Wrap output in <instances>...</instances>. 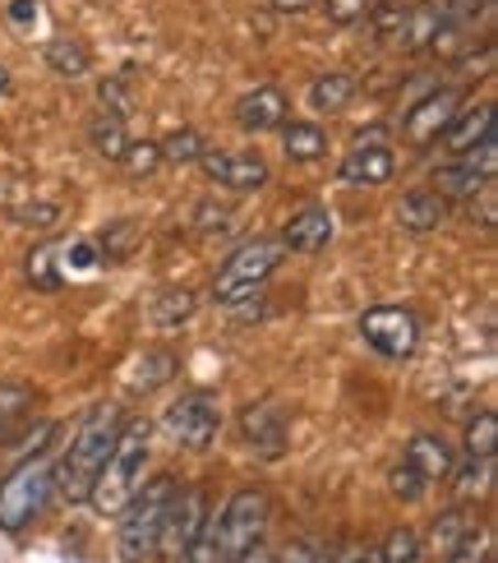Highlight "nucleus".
I'll return each instance as SVG.
<instances>
[{"label":"nucleus","instance_id":"1","mask_svg":"<svg viewBox=\"0 0 498 563\" xmlns=\"http://www.w3.org/2000/svg\"><path fill=\"white\" fill-rule=\"evenodd\" d=\"M121 426H125V420H121V411H115V407H92L84 416V426L75 430V439H69L65 457L56 462V489L69 504H88L92 481H98L102 462L111 457Z\"/></svg>","mask_w":498,"mask_h":563},{"label":"nucleus","instance_id":"2","mask_svg":"<svg viewBox=\"0 0 498 563\" xmlns=\"http://www.w3.org/2000/svg\"><path fill=\"white\" fill-rule=\"evenodd\" d=\"M148 457H153V426L148 420H130V426H121L111 457L102 462L98 481H92L88 504L98 508L102 518H121L125 504L139 495V485H144Z\"/></svg>","mask_w":498,"mask_h":563},{"label":"nucleus","instance_id":"3","mask_svg":"<svg viewBox=\"0 0 498 563\" xmlns=\"http://www.w3.org/2000/svg\"><path fill=\"white\" fill-rule=\"evenodd\" d=\"M176 476H153L139 485V495L125 504L121 512V536H115V550H121L125 563H148L157 554V536H162V522H166V508L176 499Z\"/></svg>","mask_w":498,"mask_h":563},{"label":"nucleus","instance_id":"4","mask_svg":"<svg viewBox=\"0 0 498 563\" xmlns=\"http://www.w3.org/2000/svg\"><path fill=\"white\" fill-rule=\"evenodd\" d=\"M52 495H56V466H52V457H46V453L23 457L14 472L0 481V531H5V536L29 531L46 512Z\"/></svg>","mask_w":498,"mask_h":563},{"label":"nucleus","instance_id":"5","mask_svg":"<svg viewBox=\"0 0 498 563\" xmlns=\"http://www.w3.org/2000/svg\"><path fill=\"white\" fill-rule=\"evenodd\" d=\"M453 466H457V453L443 434H416L407 443V453H401V466L392 472V495L416 504L430 495L434 485L453 481Z\"/></svg>","mask_w":498,"mask_h":563},{"label":"nucleus","instance_id":"6","mask_svg":"<svg viewBox=\"0 0 498 563\" xmlns=\"http://www.w3.org/2000/svg\"><path fill=\"white\" fill-rule=\"evenodd\" d=\"M281 264V241H250L231 254V260L212 277V300L218 305H241L250 296L264 291V282Z\"/></svg>","mask_w":498,"mask_h":563},{"label":"nucleus","instance_id":"7","mask_svg":"<svg viewBox=\"0 0 498 563\" xmlns=\"http://www.w3.org/2000/svg\"><path fill=\"white\" fill-rule=\"evenodd\" d=\"M268 495L264 489H235L226 499V508L218 512V541H222V559L235 563L241 554H250L268 531Z\"/></svg>","mask_w":498,"mask_h":563},{"label":"nucleus","instance_id":"8","mask_svg":"<svg viewBox=\"0 0 498 563\" xmlns=\"http://www.w3.org/2000/svg\"><path fill=\"white\" fill-rule=\"evenodd\" d=\"M162 430L171 434V443H180V449H208L212 439H218L222 430V407H218V397L195 388V393H180L171 407L162 411Z\"/></svg>","mask_w":498,"mask_h":563},{"label":"nucleus","instance_id":"9","mask_svg":"<svg viewBox=\"0 0 498 563\" xmlns=\"http://www.w3.org/2000/svg\"><path fill=\"white\" fill-rule=\"evenodd\" d=\"M361 338L384 361H407L420 346V323L411 310H401V305H374V310L361 319Z\"/></svg>","mask_w":498,"mask_h":563},{"label":"nucleus","instance_id":"10","mask_svg":"<svg viewBox=\"0 0 498 563\" xmlns=\"http://www.w3.org/2000/svg\"><path fill=\"white\" fill-rule=\"evenodd\" d=\"M494 172H498V144H494V134H489L485 144H476L471 153L447 162V167H439L434 172V185H439L443 199H476V195H485L489 185H494Z\"/></svg>","mask_w":498,"mask_h":563},{"label":"nucleus","instance_id":"11","mask_svg":"<svg viewBox=\"0 0 498 563\" xmlns=\"http://www.w3.org/2000/svg\"><path fill=\"white\" fill-rule=\"evenodd\" d=\"M462 107H466V92H462V88H434V92H424V98L407 111V121H401V134H407V144H416V148L439 144L443 130L457 121Z\"/></svg>","mask_w":498,"mask_h":563},{"label":"nucleus","instance_id":"12","mask_svg":"<svg viewBox=\"0 0 498 563\" xmlns=\"http://www.w3.org/2000/svg\"><path fill=\"white\" fill-rule=\"evenodd\" d=\"M208 495L199 485H189V489H176V499H171V508H166V522H162V536H157V554H166V559H180L185 550H189V541L203 531V522H208Z\"/></svg>","mask_w":498,"mask_h":563},{"label":"nucleus","instance_id":"13","mask_svg":"<svg viewBox=\"0 0 498 563\" xmlns=\"http://www.w3.org/2000/svg\"><path fill=\"white\" fill-rule=\"evenodd\" d=\"M199 167L212 185H222V190H235V195H254L268 185V162L258 153H203Z\"/></svg>","mask_w":498,"mask_h":563},{"label":"nucleus","instance_id":"14","mask_svg":"<svg viewBox=\"0 0 498 563\" xmlns=\"http://www.w3.org/2000/svg\"><path fill=\"white\" fill-rule=\"evenodd\" d=\"M392 172H397L392 148H388L378 134H369V139L361 134V139H355V148L342 157L337 180H342V185H351V190H369V185H384Z\"/></svg>","mask_w":498,"mask_h":563},{"label":"nucleus","instance_id":"15","mask_svg":"<svg viewBox=\"0 0 498 563\" xmlns=\"http://www.w3.org/2000/svg\"><path fill=\"white\" fill-rule=\"evenodd\" d=\"M241 430H245V443L258 453V457H281L287 453V411H281L277 402H254L245 407L241 416Z\"/></svg>","mask_w":498,"mask_h":563},{"label":"nucleus","instance_id":"16","mask_svg":"<svg viewBox=\"0 0 498 563\" xmlns=\"http://www.w3.org/2000/svg\"><path fill=\"white\" fill-rule=\"evenodd\" d=\"M287 111H291L287 92L264 84V88H254V92H245V98L235 102V125H241L245 134H268V130H281Z\"/></svg>","mask_w":498,"mask_h":563},{"label":"nucleus","instance_id":"17","mask_svg":"<svg viewBox=\"0 0 498 563\" xmlns=\"http://www.w3.org/2000/svg\"><path fill=\"white\" fill-rule=\"evenodd\" d=\"M328 241H332V213H328V208H319V203L300 208V213L281 227V250L319 254V250H328Z\"/></svg>","mask_w":498,"mask_h":563},{"label":"nucleus","instance_id":"18","mask_svg":"<svg viewBox=\"0 0 498 563\" xmlns=\"http://www.w3.org/2000/svg\"><path fill=\"white\" fill-rule=\"evenodd\" d=\"M443 222H447V199L439 190L401 195V203H397V227L401 231H416V236H424V231H439Z\"/></svg>","mask_w":498,"mask_h":563},{"label":"nucleus","instance_id":"19","mask_svg":"<svg viewBox=\"0 0 498 563\" xmlns=\"http://www.w3.org/2000/svg\"><path fill=\"white\" fill-rule=\"evenodd\" d=\"M489 134H494V107L489 102L466 107V111H457V121L443 130V148L453 153V157H462V153H471L476 144H485Z\"/></svg>","mask_w":498,"mask_h":563},{"label":"nucleus","instance_id":"20","mask_svg":"<svg viewBox=\"0 0 498 563\" xmlns=\"http://www.w3.org/2000/svg\"><path fill=\"white\" fill-rule=\"evenodd\" d=\"M33 402H37L33 384H23V379L0 384V449H10V439L19 434V426L33 416Z\"/></svg>","mask_w":498,"mask_h":563},{"label":"nucleus","instance_id":"21","mask_svg":"<svg viewBox=\"0 0 498 563\" xmlns=\"http://www.w3.org/2000/svg\"><path fill=\"white\" fill-rule=\"evenodd\" d=\"M443 10L439 5H416V10H407V19H401V29H397V37H392V46H401V52H430V42L439 37V29H443Z\"/></svg>","mask_w":498,"mask_h":563},{"label":"nucleus","instance_id":"22","mask_svg":"<svg viewBox=\"0 0 498 563\" xmlns=\"http://www.w3.org/2000/svg\"><path fill=\"white\" fill-rule=\"evenodd\" d=\"M88 144L98 157L107 162H121L125 148H130V130H125V111H102L98 121L88 125Z\"/></svg>","mask_w":498,"mask_h":563},{"label":"nucleus","instance_id":"23","mask_svg":"<svg viewBox=\"0 0 498 563\" xmlns=\"http://www.w3.org/2000/svg\"><path fill=\"white\" fill-rule=\"evenodd\" d=\"M281 153L291 162H319L328 153V134L323 125L310 121H281Z\"/></svg>","mask_w":498,"mask_h":563},{"label":"nucleus","instance_id":"24","mask_svg":"<svg viewBox=\"0 0 498 563\" xmlns=\"http://www.w3.org/2000/svg\"><path fill=\"white\" fill-rule=\"evenodd\" d=\"M46 65H52V75L60 79H88L92 75V56L79 37H52L46 42Z\"/></svg>","mask_w":498,"mask_h":563},{"label":"nucleus","instance_id":"25","mask_svg":"<svg viewBox=\"0 0 498 563\" xmlns=\"http://www.w3.org/2000/svg\"><path fill=\"white\" fill-rule=\"evenodd\" d=\"M351 98H355V79L346 75V69H328V75H319L310 84V111L332 115V111H342Z\"/></svg>","mask_w":498,"mask_h":563},{"label":"nucleus","instance_id":"26","mask_svg":"<svg viewBox=\"0 0 498 563\" xmlns=\"http://www.w3.org/2000/svg\"><path fill=\"white\" fill-rule=\"evenodd\" d=\"M471 527H476V522H471V512H466L462 504H457V508H447V512H439L434 527H430V550H424V554H434V559L443 563L447 554L457 550V541H462Z\"/></svg>","mask_w":498,"mask_h":563},{"label":"nucleus","instance_id":"27","mask_svg":"<svg viewBox=\"0 0 498 563\" xmlns=\"http://www.w3.org/2000/svg\"><path fill=\"white\" fill-rule=\"evenodd\" d=\"M195 310H199V296L189 291V287H171V291H162V296L153 300L148 319H153V328H180Z\"/></svg>","mask_w":498,"mask_h":563},{"label":"nucleus","instance_id":"28","mask_svg":"<svg viewBox=\"0 0 498 563\" xmlns=\"http://www.w3.org/2000/svg\"><path fill=\"white\" fill-rule=\"evenodd\" d=\"M453 476L462 499H480L494 489V457H462V466H453Z\"/></svg>","mask_w":498,"mask_h":563},{"label":"nucleus","instance_id":"29","mask_svg":"<svg viewBox=\"0 0 498 563\" xmlns=\"http://www.w3.org/2000/svg\"><path fill=\"white\" fill-rule=\"evenodd\" d=\"M378 559H384V563H424V541H420V531H411V527H392V531H388V541L378 545Z\"/></svg>","mask_w":498,"mask_h":563},{"label":"nucleus","instance_id":"30","mask_svg":"<svg viewBox=\"0 0 498 563\" xmlns=\"http://www.w3.org/2000/svg\"><path fill=\"white\" fill-rule=\"evenodd\" d=\"M134 369H139L134 374V388L139 393H153V388H162L176 374V356H171V351H144Z\"/></svg>","mask_w":498,"mask_h":563},{"label":"nucleus","instance_id":"31","mask_svg":"<svg viewBox=\"0 0 498 563\" xmlns=\"http://www.w3.org/2000/svg\"><path fill=\"white\" fill-rule=\"evenodd\" d=\"M462 443H466V457H494V453H498V416H494V411L471 416Z\"/></svg>","mask_w":498,"mask_h":563},{"label":"nucleus","instance_id":"32","mask_svg":"<svg viewBox=\"0 0 498 563\" xmlns=\"http://www.w3.org/2000/svg\"><path fill=\"white\" fill-rule=\"evenodd\" d=\"M180 563H226L222 559V541H218V512H208L203 531L189 541V550L180 554Z\"/></svg>","mask_w":498,"mask_h":563},{"label":"nucleus","instance_id":"33","mask_svg":"<svg viewBox=\"0 0 498 563\" xmlns=\"http://www.w3.org/2000/svg\"><path fill=\"white\" fill-rule=\"evenodd\" d=\"M489 554H494V536H489V527H471L462 541H457V550L447 554L443 563H489Z\"/></svg>","mask_w":498,"mask_h":563},{"label":"nucleus","instance_id":"34","mask_svg":"<svg viewBox=\"0 0 498 563\" xmlns=\"http://www.w3.org/2000/svg\"><path fill=\"white\" fill-rule=\"evenodd\" d=\"M162 148V162H199L203 153H208V144H203V134L199 130H176L166 144H157Z\"/></svg>","mask_w":498,"mask_h":563},{"label":"nucleus","instance_id":"35","mask_svg":"<svg viewBox=\"0 0 498 563\" xmlns=\"http://www.w3.org/2000/svg\"><path fill=\"white\" fill-rule=\"evenodd\" d=\"M121 162H125V172H130V176H153V172L162 167V148L144 139V144H130Z\"/></svg>","mask_w":498,"mask_h":563},{"label":"nucleus","instance_id":"36","mask_svg":"<svg viewBox=\"0 0 498 563\" xmlns=\"http://www.w3.org/2000/svg\"><path fill=\"white\" fill-rule=\"evenodd\" d=\"M323 10L332 23H342V29H351V23H361L369 10H374V0H323Z\"/></svg>","mask_w":498,"mask_h":563},{"label":"nucleus","instance_id":"37","mask_svg":"<svg viewBox=\"0 0 498 563\" xmlns=\"http://www.w3.org/2000/svg\"><path fill=\"white\" fill-rule=\"evenodd\" d=\"M134 241H139L134 222H115L111 236H102V254H107V260H125V254L134 250Z\"/></svg>","mask_w":498,"mask_h":563},{"label":"nucleus","instance_id":"38","mask_svg":"<svg viewBox=\"0 0 498 563\" xmlns=\"http://www.w3.org/2000/svg\"><path fill=\"white\" fill-rule=\"evenodd\" d=\"M60 218L56 203H29V208H14V222L19 227H52Z\"/></svg>","mask_w":498,"mask_h":563},{"label":"nucleus","instance_id":"39","mask_svg":"<svg viewBox=\"0 0 498 563\" xmlns=\"http://www.w3.org/2000/svg\"><path fill=\"white\" fill-rule=\"evenodd\" d=\"M195 222H199V231H226V227H231V208H222V203H199V208H195Z\"/></svg>","mask_w":498,"mask_h":563},{"label":"nucleus","instance_id":"40","mask_svg":"<svg viewBox=\"0 0 498 563\" xmlns=\"http://www.w3.org/2000/svg\"><path fill=\"white\" fill-rule=\"evenodd\" d=\"M52 250H37V254H29V277L37 282V287H56V273H52Z\"/></svg>","mask_w":498,"mask_h":563},{"label":"nucleus","instance_id":"41","mask_svg":"<svg viewBox=\"0 0 498 563\" xmlns=\"http://www.w3.org/2000/svg\"><path fill=\"white\" fill-rule=\"evenodd\" d=\"M273 563H319V545L296 541V545H287L281 554H273Z\"/></svg>","mask_w":498,"mask_h":563},{"label":"nucleus","instance_id":"42","mask_svg":"<svg viewBox=\"0 0 498 563\" xmlns=\"http://www.w3.org/2000/svg\"><path fill=\"white\" fill-rule=\"evenodd\" d=\"M37 0H10V19L19 23V29H29V23H37Z\"/></svg>","mask_w":498,"mask_h":563},{"label":"nucleus","instance_id":"43","mask_svg":"<svg viewBox=\"0 0 498 563\" xmlns=\"http://www.w3.org/2000/svg\"><path fill=\"white\" fill-rule=\"evenodd\" d=\"M337 563H384V559H378V550H369V545H351L346 554H337Z\"/></svg>","mask_w":498,"mask_h":563},{"label":"nucleus","instance_id":"44","mask_svg":"<svg viewBox=\"0 0 498 563\" xmlns=\"http://www.w3.org/2000/svg\"><path fill=\"white\" fill-rule=\"evenodd\" d=\"M268 5H273L277 14H305V10H314L319 0H268Z\"/></svg>","mask_w":498,"mask_h":563},{"label":"nucleus","instance_id":"45","mask_svg":"<svg viewBox=\"0 0 498 563\" xmlns=\"http://www.w3.org/2000/svg\"><path fill=\"white\" fill-rule=\"evenodd\" d=\"M235 563H273V550L264 545V541H258L250 554H241V559H235Z\"/></svg>","mask_w":498,"mask_h":563},{"label":"nucleus","instance_id":"46","mask_svg":"<svg viewBox=\"0 0 498 563\" xmlns=\"http://www.w3.org/2000/svg\"><path fill=\"white\" fill-rule=\"evenodd\" d=\"M5 88H10V69L0 65V98H5Z\"/></svg>","mask_w":498,"mask_h":563}]
</instances>
